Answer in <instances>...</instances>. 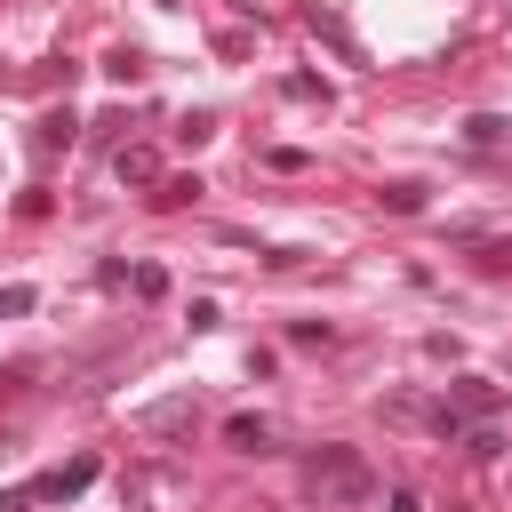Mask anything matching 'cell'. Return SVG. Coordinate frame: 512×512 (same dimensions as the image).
I'll use <instances>...</instances> for the list:
<instances>
[{
    "mask_svg": "<svg viewBox=\"0 0 512 512\" xmlns=\"http://www.w3.org/2000/svg\"><path fill=\"white\" fill-rule=\"evenodd\" d=\"M296 488H304V504H320V512H344V504H368V496H376V472H368V456H360V448H344V440H320V448L304 456Z\"/></svg>",
    "mask_w": 512,
    "mask_h": 512,
    "instance_id": "cell-1",
    "label": "cell"
},
{
    "mask_svg": "<svg viewBox=\"0 0 512 512\" xmlns=\"http://www.w3.org/2000/svg\"><path fill=\"white\" fill-rule=\"evenodd\" d=\"M496 408H504V384H488V376H456V384H448V400L432 408V432H440V440H464V432H472V424H488Z\"/></svg>",
    "mask_w": 512,
    "mask_h": 512,
    "instance_id": "cell-2",
    "label": "cell"
},
{
    "mask_svg": "<svg viewBox=\"0 0 512 512\" xmlns=\"http://www.w3.org/2000/svg\"><path fill=\"white\" fill-rule=\"evenodd\" d=\"M88 480H96V456H64V464H48V472L32 480V504H72Z\"/></svg>",
    "mask_w": 512,
    "mask_h": 512,
    "instance_id": "cell-3",
    "label": "cell"
},
{
    "mask_svg": "<svg viewBox=\"0 0 512 512\" xmlns=\"http://www.w3.org/2000/svg\"><path fill=\"white\" fill-rule=\"evenodd\" d=\"M200 424V400L192 392H176V400H152V408H136V432H152V440H176V432H192Z\"/></svg>",
    "mask_w": 512,
    "mask_h": 512,
    "instance_id": "cell-4",
    "label": "cell"
},
{
    "mask_svg": "<svg viewBox=\"0 0 512 512\" xmlns=\"http://www.w3.org/2000/svg\"><path fill=\"white\" fill-rule=\"evenodd\" d=\"M224 448H240V456H272V416H256V408L224 416Z\"/></svg>",
    "mask_w": 512,
    "mask_h": 512,
    "instance_id": "cell-5",
    "label": "cell"
},
{
    "mask_svg": "<svg viewBox=\"0 0 512 512\" xmlns=\"http://www.w3.org/2000/svg\"><path fill=\"white\" fill-rule=\"evenodd\" d=\"M112 176L120 184H160V144H112Z\"/></svg>",
    "mask_w": 512,
    "mask_h": 512,
    "instance_id": "cell-6",
    "label": "cell"
},
{
    "mask_svg": "<svg viewBox=\"0 0 512 512\" xmlns=\"http://www.w3.org/2000/svg\"><path fill=\"white\" fill-rule=\"evenodd\" d=\"M72 136H80V120H72V104H64V112H40V120H32V144H40V152H64Z\"/></svg>",
    "mask_w": 512,
    "mask_h": 512,
    "instance_id": "cell-7",
    "label": "cell"
},
{
    "mask_svg": "<svg viewBox=\"0 0 512 512\" xmlns=\"http://www.w3.org/2000/svg\"><path fill=\"white\" fill-rule=\"evenodd\" d=\"M200 192H208L200 176H160V184H152V208H192Z\"/></svg>",
    "mask_w": 512,
    "mask_h": 512,
    "instance_id": "cell-8",
    "label": "cell"
},
{
    "mask_svg": "<svg viewBox=\"0 0 512 512\" xmlns=\"http://www.w3.org/2000/svg\"><path fill=\"white\" fill-rule=\"evenodd\" d=\"M104 72H112V80H120V88H128V80H144V72H152V56H144V48H128V40H120V48H112V56H104Z\"/></svg>",
    "mask_w": 512,
    "mask_h": 512,
    "instance_id": "cell-9",
    "label": "cell"
},
{
    "mask_svg": "<svg viewBox=\"0 0 512 512\" xmlns=\"http://www.w3.org/2000/svg\"><path fill=\"white\" fill-rule=\"evenodd\" d=\"M376 208H384V216H416V208H424V184H408V176H400V184H384V192H376Z\"/></svg>",
    "mask_w": 512,
    "mask_h": 512,
    "instance_id": "cell-10",
    "label": "cell"
},
{
    "mask_svg": "<svg viewBox=\"0 0 512 512\" xmlns=\"http://www.w3.org/2000/svg\"><path fill=\"white\" fill-rule=\"evenodd\" d=\"M496 448H504L496 424H472V432H464V456H472V464H496Z\"/></svg>",
    "mask_w": 512,
    "mask_h": 512,
    "instance_id": "cell-11",
    "label": "cell"
},
{
    "mask_svg": "<svg viewBox=\"0 0 512 512\" xmlns=\"http://www.w3.org/2000/svg\"><path fill=\"white\" fill-rule=\"evenodd\" d=\"M464 136H472V144H504V136H512V120H496V112H472V120H464Z\"/></svg>",
    "mask_w": 512,
    "mask_h": 512,
    "instance_id": "cell-12",
    "label": "cell"
},
{
    "mask_svg": "<svg viewBox=\"0 0 512 512\" xmlns=\"http://www.w3.org/2000/svg\"><path fill=\"white\" fill-rule=\"evenodd\" d=\"M288 96H296V104H328V80H320V72H288Z\"/></svg>",
    "mask_w": 512,
    "mask_h": 512,
    "instance_id": "cell-13",
    "label": "cell"
},
{
    "mask_svg": "<svg viewBox=\"0 0 512 512\" xmlns=\"http://www.w3.org/2000/svg\"><path fill=\"white\" fill-rule=\"evenodd\" d=\"M472 264H480V272H512V240H480Z\"/></svg>",
    "mask_w": 512,
    "mask_h": 512,
    "instance_id": "cell-14",
    "label": "cell"
},
{
    "mask_svg": "<svg viewBox=\"0 0 512 512\" xmlns=\"http://www.w3.org/2000/svg\"><path fill=\"white\" fill-rule=\"evenodd\" d=\"M176 136H184V144H208V136H216V112H184Z\"/></svg>",
    "mask_w": 512,
    "mask_h": 512,
    "instance_id": "cell-15",
    "label": "cell"
},
{
    "mask_svg": "<svg viewBox=\"0 0 512 512\" xmlns=\"http://www.w3.org/2000/svg\"><path fill=\"white\" fill-rule=\"evenodd\" d=\"M128 288H136V296H144V304H152V296H160V288H168V272H160V264H136V272H128Z\"/></svg>",
    "mask_w": 512,
    "mask_h": 512,
    "instance_id": "cell-16",
    "label": "cell"
},
{
    "mask_svg": "<svg viewBox=\"0 0 512 512\" xmlns=\"http://www.w3.org/2000/svg\"><path fill=\"white\" fill-rule=\"evenodd\" d=\"M32 304H40L32 288H0V320H16V312H32Z\"/></svg>",
    "mask_w": 512,
    "mask_h": 512,
    "instance_id": "cell-17",
    "label": "cell"
},
{
    "mask_svg": "<svg viewBox=\"0 0 512 512\" xmlns=\"http://www.w3.org/2000/svg\"><path fill=\"white\" fill-rule=\"evenodd\" d=\"M392 512H424V496H416V488L400 480V488H392Z\"/></svg>",
    "mask_w": 512,
    "mask_h": 512,
    "instance_id": "cell-18",
    "label": "cell"
},
{
    "mask_svg": "<svg viewBox=\"0 0 512 512\" xmlns=\"http://www.w3.org/2000/svg\"><path fill=\"white\" fill-rule=\"evenodd\" d=\"M152 8H176V0H152Z\"/></svg>",
    "mask_w": 512,
    "mask_h": 512,
    "instance_id": "cell-19",
    "label": "cell"
},
{
    "mask_svg": "<svg viewBox=\"0 0 512 512\" xmlns=\"http://www.w3.org/2000/svg\"><path fill=\"white\" fill-rule=\"evenodd\" d=\"M448 512H456V504H448Z\"/></svg>",
    "mask_w": 512,
    "mask_h": 512,
    "instance_id": "cell-20",
    "label": "cell"
}]
</instances>
